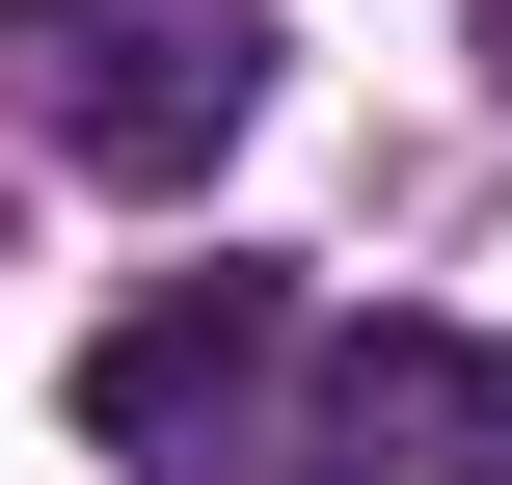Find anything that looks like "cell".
<instances>
[{
    "label": "cell",
    "mask_w": 512,
    "mask_h": 485,
    "mask_svg": "<svg viewBox=\"0 0 512 485\" xmlns=\"http://www.w3.org/2000/svg\"><path fill=\"white\" fill-rule=\"evenodd\" d=\"M270 108V0H0V135L81 189H216Z\"/></svg>",
    "instance_id": "cell-1"
},
{
    "label": "cell",
    "mask_w": 512,
    "mask_h": 485,
    "mask_svg": "<svg viewBox=\"0 0 512 485\" xmlns=\"http://www.w3.org/2000/svg\"><path fill=\"white\" fill-rule=\"evenodd\" d=\"M324 324H297V270H162L135 324H81V432L108 459H162V485H243V405L297 378Z\"/></svg>",
    "instance_id": "cell-2"
}]
</instances>
